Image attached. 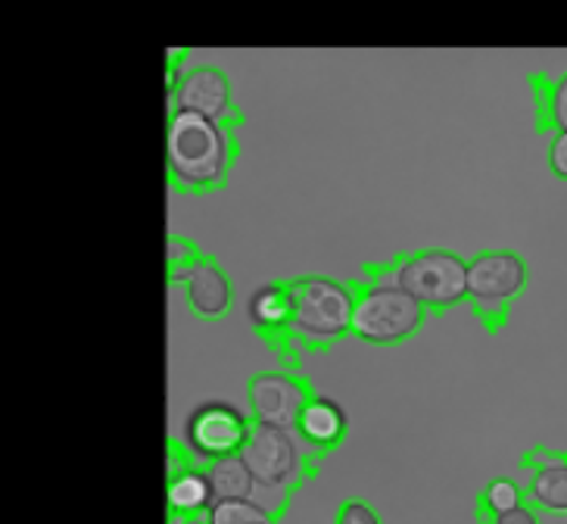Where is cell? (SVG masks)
<instances>
[{
	"instance_id": "obj_7",
	"label": "cell",
	"mask_w": 567,
	"mask_h": 524,
	"mask_svg": "<svg viewBox=\"0 0 567 524\" xmlns=\"http://www.w3.org/2000/svg\"><path fill=\"white\" fill-rule=\"evenodd\" d=\"M316 397L312 381L300 372H256L247 381V412L256 424L297 431L302 409Z\"/></svg>"
},
{
	"instance_id": "obj_2",
	"label": "cell",
	"mask_w": 567,
	"mask_h": 524,
	"mask_svg": "<svg viewBox=\"0 0 567 524\" xmlns=\"http://www.w3.org/2000/svg\"><path fill=\"white\" fill-rule=\"evenodd\" d=\"M240 459L247 462V469L256 477L252 503L268 508L275 518H284L293 503V493L302 491L321 472L324 456L309 450L297 431L252 422Z\"/></svg>"
},
{
	"instance_id": "obj_15",
	"label": "cell",
	"mask_w": 567,
	"mask_h": 524,
	"mask_svg": "<svg viewBox=\"0 0 567 524\" xmlns=\"http://www.w3.org/2000/svg\"><path fill=\"white\" fill-rule=\"evenodd\" d=\"M200 465L166 481L168 515H209V508L216 506L213 503V491H209V481H206Z\"/></svg>"
},
{
	"instance_id": "obj_22",
	"label": "cell",
	"mask_w": 567,
	"mask_h": 524,
	"mask_svg": "<svg viewBox=\"0 0 567 524\" xmlns=\"http://www.w3.org/2000/svg\"><path fill=\"white\" fill-rule=\"evenodd\" d=\"M549 169L558 182H567V132H558L551 135L549 141Z\"/></svg>"
},
{
	"instance_id": "obj_21",
	"label": "cell",
	"mask_w": 567,
	"mask_h": 524,
	"mask_svg": "<svg viewBox=\"0 0 567 524\" xmlns=\"http://www.w3.org/2000/svg\"><path fill=\"white\" fill-rule=\"evenodd\" d=\"M567 462L565 450H549V446H530L524 456H520V469L524 472H539V469H551V465H561Z\"/></svg>"
},
{
	"instance_id": "obj_11",
	"label": "cell",
	"mask_w": 567,
	"mask_h": 524,
	"mask_svg": "<svg viewBox=\"0 0 567 524\" xmlns=\"http://www.w3.org/2000/svg\"><path fill=\"white\" fill-rule=\"evenodd\" d=\"M168 285L182 290L184 306H187V312L194 319L216 325V321H225L231 316L234 281L231 275L225 271V266L213 256H203L197 266L168 278Z\"/></svg>"
},
{
	"instance_id": "obj_13",
	"label": "cell",
	"mask_w": 567,
	"mask_h": 524,
	"mask_svg": "<svg viewBox=\"0 0 567 524\" xmlns=\"http://www.w3.org/2000/svg\"><path fill=\"white\" fill-rule=\"evenodd\" d=\"M530 91H534L536 132H567V69L558 79H549L546 72H530Z\"/></svg>"
},
{
	"instance_id": "obj_6",
	"label": "cell",
	"mask_w": 567,
	"mask_h": 524,
	"mask_svg": "<svg viewBox=\"0 0 567 524\" xmlns=\"http://www.w3.org/2000/svg\"><path fill=\"white\" fill-rule=\"evenodd\" d=\"M400 288L412 294L431 319H443L467 300V259L443 247L402 254Z\"/></svg>"
},
{
	"instance_id": "obj_16",
	"label": "cell",
	"mask_w": 567,
	"mask_h": 524,
	"mask_svg": "<svg viewBox=\"0 0 567 524\" xmlns=\"http://www.w3.org/2000/svg\"><path fill=\"white\" fill-rule=\"evenodd\" d=\"M524 493L527 506H534L539 515H567V462L530 472Z\"/></svg>"
},
{
	"instance_id": "obj_19",
	"label": "cell",
	"mask_w": 567,
	"mask_h": 524,
	"mask_svg": "<svg viewBox=\"0 0 567 524\" xmlns=\"http://www.w3.org/2000/svg\"><path fill=\"white\" fill-rule=\"evenodd\" d=\"M203 250L190 240V237L182 235H172L166 240V266H168V278H175V275H182L184 269H190V266H197L203 259Z\"/></svg>"
},
{
	"instance_id": "obj_23",
	"label": "cell",
	"mask_w": 567,
	"mask_h": 524,
	"mask_svg": "<svg viewBox=\"0 0 567 524\" xmlns=\"http://www.w3.org/2000/svg\"><path fill=\"white\" fill-rule=\"evenodd\" d=\"M486 524H543V515L536 512L534 506H524L515 508V512H505V515H499V518H493V522Z\"/></svg>"
},
{
	"instance_id": "obj_10",
	"label": "cell",
	"mask_w": 567,
	"mask_h": 524,
	"mask_svg": "<svg viewBox=\"0 0 567 524\" xmlns=\"http://www.w3.org/2000/svg\"><path fill=\"white\" fill-rule=\"evenodd\" d=\"M172 110L213 119L228 129L244 125V113L234 106L231 82L218 66L184 69L178 82L172 85Z\"/></svg>"
},
{
	"instance_id": "obj_1",
	"label": "cell",
	"mask_w": 567,
	"mask_h": 524,
	"mask_svg": "<svg viewBox=\"0 0 567 524\" xmlns=\"http://www.w3.org/2000/svg\"><path fill=\"white\" fill-rule=\"evenodd\" d=\"M234 132L237 129L213 119L172 110L166 129V169L172 191L203 197L228 185L240 153Z\"/></svg>"
},
{
	"instance_id": "obj_9",
	"label": "cell",
	"mask_w": 567,
	"mask_h": 524,
	"mask_svg": "<svg viewBox=\"0 0 567 524\" xmlns=\"http://www.w3.org/2000/svg\"><path fill=\"white\" fill-rule=\"evenodd\" d=\"M252 331L275 350L287 372H300V347L290 338L293 321V278L268 281L250 297Z\"/></svg>"
},
{
	"instance_id": "obj_8",
	"label": "cell",
	"mask_w": 567,
	"mask_h": 524,
	"mask_svg": "<svg viewBox=\"0 0 567 524\" xmlns=\"http://www.w3.org/2000/svg\"><path fill=\"white\" fill-rule=\"evenodd\" d=\"M250 428V412H240L231 403L209 400L187 415V446L200 462L240 456Z\"/></svg>"
},
{
	"instance_id": "obj_17",
	"label": "cell",
	"mask_w": 567,
	"mask_h": 524,
	"mask_svg": "<svg viewBox=\"0 0 567 524\" xmlns=\"http://www.w3.org/2000/svg\"><path fill=\"white\" fill-rule=\"evenodd\" d=\"M527 503L524 487L512 481V477H493L484 491L477 493L474 500V524H486L493 518H499L505 512H515Z\"/></svg>"
},
{
	"instance_id": "obj_24",
	"label": "cell",
	"mask_w": 567,
	"mask_h": 524,
	"mask_svg": "<svg viewBox=\"0 0 567 524\" xmlns=\"http://www.w3.org/2000/svg\"><path fill=\"white\" fill-rule=\"evenodd\" d=\"M168 524H209L206 515H168Z\"/></svg>"
},
{
	"instance_id": "obj_12",
	"label": "cell",
	"mask_w": 567,
	"mask_h": 524,
	"mask_svg": "<svg viewBox=\"0 0 567 524\" xmlns=\"http://www.w3.org/2000/svg\"><path fill=\"white\" fill-rule=\"evenodd\" d=\"M297 434L318 456H331L343 446V440L350 438V415L343 412V407H337L331 397L316 393L302 409Z\"/></svg>"
},
{
	"instance_id": "obj_5",
	"label": "cell",
	"mask_w": 567,
	"mask_h": 524,
	"mask_svg": "<svg viewBox=\"0 0 567 524\" xmlns=\"http://www.w3.org/2000/svg\"><path fill=\"white\" fill-rule=\"evenodd\" d=\"M350 288L355 294L352 338H359L368 347L396 350L402 343L415 340L431 319L427 309L396 285H365L352 278Z\"/></svg>"
},
{
	"instance_id": "obj_4",
	"label": "cell",
	"mask_w": 567,
	"mask_h": 524,
	"mask_svg": "<svg viewBox=\"0 0 567 524\" xmlns=\"http://www.w3.org/2000/svg\"><path fill=\"white\" fill-rule=\"evenodd\" d=\"M530 288V266L517 250H477L467 259V300L486 335H502Z\"/></svg>"
},
{
	"instance_id": "obj_18",
	"label": "cell",
	"mask_w": 567,
	"mask_h": 524,
	"mask_svg": "<svg viewBox=\"0 0 567 524\" xmlns=\"http://www.w3.org/2000/svg\"><path fill=\"white\" fill-rule=\"evenodd\" d=\"M209 524H281L268 508H262L252 500H228V503H216L206 515Z\"/></svg>"
},
{
	"instance_id": "obj_20",
	"label": "cell",
	"mask_w": 567,
	"mask_h": 524,
	"mask_svg": "<svg viewBox=\"0 0 567 524\" xmlns=\"http://www.w3.org/2000/svg\"><path fill=\"white\" fill-rule=\"evenodd\" d=\"M334 524H384L381 512L371 506L362 496H350L337 506Z\"/></svg>"
},
{
	"instance_id": "obj_14",
	"label": "cell",
	"mask_w": 567,
	"mask_h": 524,
	"mask_svg": "<svg viewBox=\"0 0 567 524\" xmlns=\"http://www.w3.org/2000/svg\"><path fill=\"white\" fill-rule=\"evenodd\" d=\"M209 491H213V503H228V500H252L256 496V477L247 469V462L240 456L216 459V462H203L200 465Z\"/></svg>"
},
{
	"instance_id": "obj_3",
	"label": "cell",
	"mask_w": 567,
	"mask_h": 524,
	"mask_svg": "<svg viewBox=\"0 0 567 524\" xmlns=\"http://www.w3.org/2000/svg\"><path fill=\"white\" fill-rule=\"evenodd\" d=\"M355 294L350 281H334L328 275L293 278V321L290 338L300 350L324 353L352 335Z\"/></svg>"
}]
</instances>
